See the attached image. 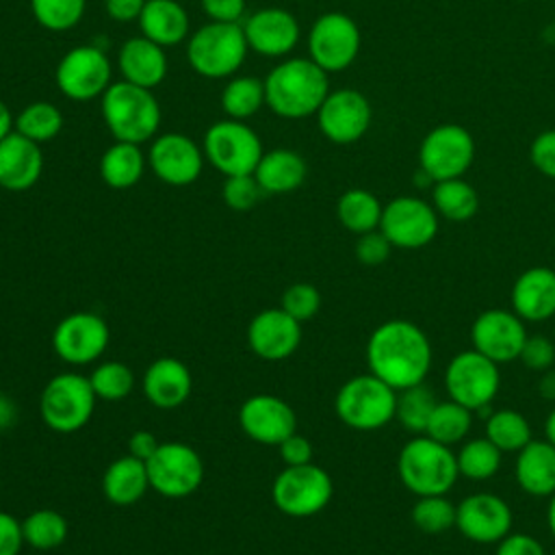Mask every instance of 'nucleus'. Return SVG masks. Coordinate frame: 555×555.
<instances>
[{
  "label": "nucleus",
  "instance_id": "obj_32",
  "mask_svg": "<svg viewBox=\"0 0 555 555\" xmlns=\"http://www.w3.org/2000/svg\"><path fill=\"white\" fill-rule=\"evenodd\" d=\"M145 171V156L141 145L115 141L108 145L100 158V178L111 189H130L134 186Z\"/></svg>",
  "mask_w": 555,
  "mask_h": 555
},
{
  "label": "nucleus",
  "instance_id": "obj_42",
  "mask_svg": "<svg viewBox=\"0 0 555 555\" xmlns=\"http://www.w3.org/2000/svg\"><path fill=\"white\" fill-rule=\"evenodd\" d=\"M455 509L457 503H453L447 494L416 496L410 509V518L421 533L440 535L455 527Z\"/></svg>",
  "mask_w": 555,
  "mask_h": 555
},
{
  "label": "nucleus",
  "instance_id": "obj_26",
  "mask_svg": "<svg viewBox=\"0 0 555 555\" xmlns=\"http://www.w3.org/2000/svg\"><path fill=\"white\" fill-rule=\"evenodd\" d=\"M141 390L145 399L160 410H173L180 408L191 390H193V377L189 366L171 356L156 358L143 373Z\"/></svg>",
  "mask_w": 555,
  "mask_h": 555
},
{
  "label": "nucleus",
  "instance_id": "obj_18",
  "mask_svg": "<svg viewBox=\"0 0 555 555\" xmlns=\"http://www.w3.org/2000/svg\"><path fill=\"white\" fill-rule=\"evenodd\" d=\"M373 119L371 104L358 89L330 91L317 111V124L323 137L336 145L360 141Z\"/></svg>",
  "mask_w": 555,
  "mask_h": 555
},
{
  "label": "nucleus",
  "instance_id": "obj_24",
  "mask_svg": "<svg viewBox=\"0 0 555 555\" xmlns=\"http://www.w3.org/2000/svg\"><path fill=\"white\" fill-rule=\"evenodd\" d=\"M43 173L41 145L20 132H9L0 141V186L11 193L33 189Z\"/></svg>",
  "mask_w": 555,
  "mask_h": 555
},
{
  "label": "nucleus",
  "instance_id": "obj_51",
  "mask_svg": "<svg viewBox=\"0 0 555 555\" xmlns=\"http://www.w3.org/2000/svg\"><path fill=\"white\" fill-rule=\"evenodd\" d=\"M494 555H546L542 542L529 533H507L496 542Z\"/></svg>",
  "mask_w": 555,
  "mask_h": 555
},
{
  "label": "nucleus",
  "instance_id": "obj_37",
  "mask_svg": "<svg viewBox=\"0 0 555 555\" xmlns=\"http://www.w3.org/2000/svg\"><path fill=\"white\" fill-rule=\"evenodd\" d=\"M470 427H473V410L451 399H444L436 403L429 416V423L425 427V436L447 447H453V444H462L468 438Z\"/></svg>",
  "mask_w": 555,
  "mask_h": 555
},
{
  "label": "nucleus",
  "instance_id": "obj_9",
  "mask_svg": "<svg viewBox=\"0 0 555 555\" xmlns=\"http://www.w3.org/2000/svg\"><path fill=\"white\" fill-rule=\"evenodd\" d=\"M444 392L451 401L479 412L490 408L501 388L499 364L479 351L464 349L455 353L442 375Z\"/></svg>",
  "mask_w": 555,
  "mask_h": 555
},
{
  "label": "nucleus",
  "instance_id": "obj_49",
  "mask_svg": "<svg viewBox=\"0 0 555 555\" xmlns=\"http://www.w3.org/2000/svg\"><path fill=\"white\" fill-rule=\"evenodd\" d=\"M529 160L542 176L555 180V128L535 134L529 145Z\"/></svg>",
  "mask_w": 555,
  "mask_h": 555
},
{
  "label": "nucleus",
  "instance_id": "obj_14",
  "mask_svg": "<svg viewBox=\"0 0 555 555\" xmlns=\"http://www.w3.org/2000/svg\"><path fill=\"white\" fill-rule=\"evenodd\" d=\"M360 28L347 13L327 11L314 20L308 33V52L323 72L347 69L360 52Z\"/></svg>",
  "mask_w": 555,
  "mask_h": 555
},
{
  "label": "nucleus",
  "instance_id": "obj_19",
  "mask_svg": "<svg viewBox=\"0 0 555 555\" xmlns=\"http://www.w3.org/2000/svg\"><path fill=\"white\" fill-rule=\"evenodd\" d=\"M512 525L509 503L494 492H475L457 503L455 529L470 542L496 544L512 533Z\"/></svg>",
  "mask_w": 555,
  "mask_h": 555
},
{
  "label": "nucleus",
  "instance_id": "obj_52",
  "mask_svg": "<svg viewBox=\"0 0 555 555\" xmlns=\"http://www.w3.org/2000/svg\"><path fill=\"white\" fill-rule=\"evenodd\" d=\"M24 546L22 520L0 509V555H20Z\"/></svg>",
  "mask_w": 555,
  "mask_h": 555
},
{
  "label": "nucleus",
  "instance_id": "obj_56",
  "mask_svg": "<svg viewBox=\"0 0 555 555\" xmlns=\"http://www.w3.org/2000/svg\"><path fill=\"white\" fill-rule=\"evenodd\" d=\"M17 421V405L11 397L0 392V429L13 427Z\"/></svg>",
  "mask_w": 555,
  "mask_h": 555
},
{
  "label": "nucleus",
  "instance_id": "obj_47",
  "mask_svg": "<svg viewBox=\"0 0 555 555\" xmlns=\"http://www.w3.org/2000/svg\"><path fill=\"white\" fill-rule=\"evenodd\" d=\"M529 371L533 373H544L551 366H555V345L551 338H546L544 334H529L520 358H518Z\"/></svg>",
  "mask_w": 555,
  "mask_h": 555
},
{
  "label": "nucleus",
  "instance_id": "obj_48",
  "mask_svg": "<svg viewBox=\"0 0 555 555\" xmlns=\"http://www.w3.org/2000/svg\"><path fill=\"white\" fill-rule=\"evenodd\" d=\"M356 258L360 264H366V267H377L382 262H386L390 258V251H392V245L390 241L377 230H371V232H364L358 236L356 241Z\"/></svg>",
  "mask_w": 555,
  "mask_h": 555
},
{
  "label": "nucleus",
  "instance_id": "obj_59",
  "mask_svg": "<svg viewBox=\"0 0 555 555\" xmlns=\"http://www.w3.org/2000/svg\"><path fill=\"white\" fill-rule=\"evenodd\" d=\"M544 438L555 447V408L546 414V421H544Z\"/></svg>",
  "mask_w": 555,
  "mask_h": 555
},
{
  "label": "nucleus",
  "instance_id": "obj_12",
  "mask_svg": "<svg viewBox=\"0 0 555 555\" xmlns=\"http://www.w3.org/2000/svg\"><path fill=\"white\" fill-rule=\"evenodd\" d=\"M145 466L150 488L165 499L191 496L204 479V462L199 453L180 440L160 442Z\"/></svg>",
  "mask_w": 555,
  "mask_h": 555
},
{
  "label": "nucleus",
  "instance_id": "obj_5",
  "mask_svg": "<svg viewBox=\"0 0 555 555\" xmlns=\"http://www.w3.org/2000/svg\"><path fill=\"white\" fill-rule=\"evenodd\" d=\"M247 39L243 24L208 22L186 39V61L191 69L204 78L232 76L247 56Z\"/></svg>",
  "mask_w": 555,
  "mask_h": 555
},
{
  "label": "nucleus",
  "instance_id": "obj_41",
  "mask_svg": "<svg viewBox=\"0 0 555 555\" xmlns=\"http://www.w3.org/2000/svg\"><path fill=\"white\" fill-rule=\"evenodd\" d=\"M69 527L56 509H35L22 520L24 544L35 551H52L67 540Z\"/></svg>",
  "mask_w": 555,
  "mask_h": 555
},
{
  "label": "nucleus",
  "instance_id": "obj_23",
  "mask_svg": "<svg viewBox=\"0 0 555 555\" xmlns=\"http://www.w3.org/2000/svg\"><path fill=\"white\" fill-rule=\"evenodd\" d=\"M243 33L249 50L260 56L278 59L286 56L299 41L297 17L280 7H267L254 11L243 22Z\"/></svg>",
  "mask_w": 555,
  "mask_h": 555
},
{
  "label": "nucleus",
  "instance_id": "obj_6",
  "mask_svg": "<svg viewBox=\"0 0 555 555\" xmlns=\"http://www.w3.org/2000/svg\"><path fill=\"white\" fill-rule=\"evenodd\" d=\"M336 416L356 431H377L395 421L397 390L373 373L347 379L334 399Z\"/></svg>",
  "mask_w": 555,
  "mask_h": 555
},
{
  "label": "nucleus",
  "instance_id": "obj_53",
  "mask_svg": "<svg viewBox=\"0 0 555 555\" xmlns=\"http://www.w3.org/2000/svg\"><path fill=\"white\" fill-rule=\"evenodd\" d=\"M202 11L210 22L238 24L245 13V0H199Z\"/></svg>",
  "mask_w": 555,
  "mask_h": 555
},
{
  "label": "nucleus",
  "instance_id": "obj_39",
  "mask_svg": "<svg viewBox=\"0 0 555 555\" xmlns=\"http://www.w3.org/2000/svg\"><path fill=\"white\" fill-rule=\"evenodd\" d=\"M438 401L440 399L434 395V390L425 382L410 386L405 390H399L395 421H399V425L412 436L425 434V427Z\"/></svg>",
  "mask_w": 555,
  "mask_h": 555
},
{
  "label": "nucleus",
  "instance_id": "obj_57",
  "mask_svg": "<svg viewBox=\"0 0 555 555\" xmlns=\"http://www.w3.org/2000/svg\"><path fill=\"white\" fill-rule=\"evenodd\" d=\"M538 395H540L542 399L555 403V366H551L548 371L540 373V379H538Z\"/></svg>",
  "mask_w": 555,
  "mask_h": 555
},
{
  "label": "nucleus",
  "instance_id": "obj_7",
  "mask_svg": "<svg viewBox=\"0 0 555 555\" xmlns=\"http://www.w3.org/2000/svg\"><path fill=\"white\" fill-rule=\"evenodd\" d=\"M95 399L89 377L78 373H59L41 390L39 414L52 431L74 434L91 421Z\"/></svg>",
  "mask_w": 555,
  "mask_h": 555
},
{
  "label": "nucleus",
  "instance_id": "obj_20",
  "mask_svg": "<svg viewBox=\"0 0 555 555\" xmlns=\"http://www.w3.org/2000/svg\"><path fill=\"white\" fill-rule=\"evenodd\" d=\"M204 150L182 132H165L152 139L147 165L169 186H189L202 176Z\"/></svg>",
  "mask_w": 555,
  "mask_h": 555
},
{
  "label": "nucleus",
  "instance_id": "obj_21",
  "mask_svg": "<svg viewBox=\"0 0 555 555\" xmlns=\"http://www.w3.org/2000/svg\"><path fill=\"white\" fill-rule=\"evenodd\" d=\"M238 425L254 442L278 447L297 431V416L282 397L258 392L241 403Z\"/></svg>",
  "mask_w": 555,
  "mask_h": 555
},
{
  "label": "nucleus",
  "instance_id": "obj_27",
  "mask_svg": "<svg viewBox=\"0 0 555 555\" xmlns=\"http://www.w3.org/2000/svg\"><path fill=\"white\" fill-rule=\"evenodd\" d=\"M117 67L121 80H128L145 89H154L167 76V56L163 46L139 35L121 43L117 52Z\"/></svg>",
  "mask_w": 555,
  "mask_h": 555
},
{
  "label": "nucleus",
  "instance_id": "obj_28",
  "mask_svg": "<svg viewBox=\"0 0 555 555\" xmlns=\"http://www.w3.org/2000/svg\"><path fill=\"white\" fill-rule=\"evenodd\" d=\"M514 477L529 496L548 499L555 492V447L546 438H533L516 453Z\"/></svg>",
  "mask_w": 555,
  "mask_h": 555
},
{
  "label": "nucleus",
  "instance_id": "obj_25",
  "mask_svg": "<svg viewBox=\"0 0 555 555\" xmlns=\"http://www.w3.org/2000/svg\"><path fill=\"white\" fill-rule=\"evenodd\" d=\"M509 304L525 323L548 321L555 314V269H525L512 284Z\"/></svg>",
  "mask_w": 555,
  "mask_h": 555
},
{
  "label": "nucleus",
  "instance_id": "obj_11",
  "mask_svg": "<svg viewBox=\"0 0 555 555\" xmlns=\"http://www.w3.org/2000/svg\"><path fill=\"white\" fill-rule=\"evenodd\" d=\"M475 160V139L460 124L431 128L418 147V169L431 182L462 178Z\"/></svg>",
  "mask_w": 555,
  "mask_h": 555
},
{
  "label": "nucleus",
  "instance_id": "obj_4",
  "mask_svg": "<svg viewBox=\"0 0 555 555\" xmlns=\"http://www.w3.org/2000/svg\"><path fill=\"white\" fill-rule=\"evenodd\" d=\"M100 100L102 119L115 141L141 145L156 137L160 126V104L152 89L117 80L108 85Z\"/></svg>",
  "mask_w": 555,
  "mask_h": 555
},
{
  "label": "nucleus",
  "instance_id": "obj_58",
  "mask_svg": "<svg viewBox=\"0 0 555 555\" xmlns=\"http://www.w3.org/2000/svg\"><path fill=\"white\" fill-rule=\"evenodd\" d=\"M13 126H15V117L9 108V104H4V100H0V141L13 132Z\"/></svg>",
  "mask_w": 555,
  "mask_h": 555
},
{
  "label": "nucleus",
  "instance_id": "obj_16",
  "mask_svg": "<svg viewBox=\"0 0 555 555\" xmlns=\"http://www.w3.org/2000/svg\"><path fill=\"white\" fill-rule=\"evenodd\" d=\"M108 323L95 312H72L63 317L52 332L54 353L74 366L93 364L108 347Z\"/></svg>",
  "mask_w": 555,
  "mask_h": 555
},
{
  "label": "nucleus",
  "instance_id": "obj_43",
  "mask_svg": "<svg viewBox=\"0 0 555 555\" xmlns=\"http://www.w3.org/2000/svg\"><path fill=\"white\" fill-rule=\"evenodd\" d=\"M87 377L95 397L102 401H121L134 388L132 369L119 360H104L95 364Z\"/></svg>",
  "mask_w": 555,
  "mask_h": 555
},
{
  "label": "nucleus",
  "instance_id": "obj_61",
  "mask_svg": "<svg viewBox=\"0 0 555 555\" xmlns=\"http://www.w3.org/2000/svg\"><path fill=\"white\" fill-rule=\"evenodd\" d=\"M551 555H555V553H551Z\"/></svg>",
  "mask_w": 555,
  "mask_h": 555
},
{
  "label": "nucleus",
  "instance_id": "obj_8",
  "mask_svg": "<svg viewBox=\"0 0 555 555\" xmlns=\"http://www.w3.org/2000/svg\"><path fill=\"white\" fill-rule=\"evenodd\" d=\"M334 494L332 477L314 462L284 466L271 486L273 505L291 518H310L327 507Z\"/></svg>",
  "mask_w": 555,
  "mask_h": 555
},
{
  "label": "nucleus",
  "instance_id": "obj_55",
  "mask_svg": "<svg viewBox=\"0 0 555 555\" xmlns=\"http://www.w3.org/2000/svg\"><path fill=\"white\" fill-rule=\"evenodd\" d=\"M158 447H160V442H158L156 436H154L152 431H147V429H137V431L128 438V453L134 455L137 460H143V462H147V460L156 453Z\"/></svg>",
  "mask_w": 555,
  "mask_h": 555
},
{
  "label": "nucleus",
  "instance_id": "obj_29",
  "mask_svg": "<svg viewBox=\"0 0 555 555\" xmlns=\"http://www.w3.org/2000/svg\"><path fill=\"white\" fill-rule=\"evenodd\" d=\"M308 165L304 156L288 147H275L260 156L254 178L258 180L262 193L284 195L299 189L306 180Z\"/></svg>",
  "mask_w": 555,
  "mask_h": 555
},
{
  "label": "nucleus",
  "instance_id": "obj_54",
  "mask_svg": "<svg viewBox=\"0 0 555 555\" xmlns=\"http://www.w3.org/2000/svg\"><path fill=\"white\" fill-rule=\"evenodd\" d=\"M145 2L147 0H104V9L113 22L128 24L139 20Z\"/></svg>",
  "mask_w": 555,
  "mask_h": 555
},
{
  "label": "nucleus",
  "instance_id": "obj_22",
  "mask_svg": "<svg viewBox=\"0 0 555 555\" xmlns=\"http://www.w3.org/2000/svg\"><path fill=\"white\" fill-rule=\"evenodd\" d=\"M301 343V323L282 308L258 312L247 325L249 349L267 362L286 360Z\"/></svg>",
  "mask_w": 555,
  "mask_h": 555
},
{
  "label": "nucleus",
  "instance_id": "obj_60",
  "mask_svg": "<svg viewBox=\"0 0 555 555\" xmlns=\"http://www.w3.org/2000/svg\"><path fill=\"white\" fill-rule=\"evenodd\" d=\"M546 527H548L551 535L555 538V492L548 496V505H546Z\"/></svg>",
  "mask_w": 555,
  "mask_h": 555
},
{
  "label": "nucleus",
  "instance_id": "obj_2",
  "mask_svg": "<svg viewBox=\"0 0 555 555\" xmlns=\"http://www.w3.org/2000/svg\"><path fill=\"white\" fill-rule=\"evenodd\" d=\"M327 93V72H323L312 59H286L278 63L264 78L267 106L284 119L317 115Z\"/></svg>",
  "mask_w": 555,
  "mask_h": 555
},
{
  "label": "nucleus",
  "instance_id": "obj_30",
  "mask_svg": "<svg viewBox=\"0 0 555 555\" xmlns=\"http://www.w3.org/2000/svg\"><path fill=\"white\" fill-rule=\"evenodd\" d=\"M137 22L141 35L163 48L189 39V13L178 0H147Z\"/></svg>",
  "mask_w": 555,
  "mask_h": 555
},
{
  "label": "nucleus",
  "instance_id": "obj_33",
  "mask_svg": "<svg viewBox=\"0 0 555 555\" xmlns=\"http://www.w3.org/2000/svg\"><path fill=\"white\" fill-rule=\"evenodd\" d=\"M431 206L436 208L438 217L462 223L475 217L479 208V195L473 184L464 178H451L434 182L431 186Z\"/></svg>",
  "mask_w": 555,
  "mask_h": 555
},
{
  "label": "nucleus",
  "instance_id": "obj_36",
  "mask_svg": "<svg viewBox=\"0 0 555 555\" xmlns=\"http://www.w3.org/2000/svg\"><path fill=\"white\" fill-rule=\"evenodd\" d=\"M460 477L470 481H486L492 479L503 462V451L492 444L486 436L483 438H466L460 449L455 451Z\"/></svg>",
  "mask_w": 555,
  "mask_h": 555
},
{
  "label": "nucleus",
  "instance_id": "obj_38",
  "mask_svg": "<svg viewBox=\"0 0 555 555\" xmlns=\"http://www.w3.org/2000/svg\"><path fill=\"white\" fill-rule=\"evenodd\" d=\"M267 104L264 80L254 76H234L221 89V108L230 119H247Z\"/></svg>",
  "mask_w": 555,
  "mask_h": 555
},
{
  "label": "nucleus",
  "instance_id": "obj_3",
  "mask_svg": "<svg viewBox=\"0 0 555 555\" xmlns=\"http://www.w3.org/2000/svg\"><path fill=\"white\" fill-rule=\"evenodd\" d=\"M397 475L414 496L449 494L460 479L455 451L425 434L412 436L397 455Z\"/></svg>",
  "mask_w": 555,
  "mask_h": 555
},
{
  "label": "nucleus",
  "instance_id": "obj_45",
  "mask_svg": "<svg viewBox=\"0 0 555 555\" xmlns=\"http://www.w3.org/2000/svg\"><path fill=\"white\" fill-rule=\"evenodd\" d=\"M280 308L299 323H306L321 310V293L310 282H295L282 293Z\"/></svg>",
  "mask_w": 555,
  "mask_h": 555
},
{
  "label": "nucleus",
  "instance_id": "obj_10",
  "mask_svg": "<svg viewBox=\"0 0 555 555\" xmlns=\"http://www.w3.org/2000/svg\"><path fill=\"white\" fill-rule=\"evenodd\" d=\"M204 158L225 178L254 173L260 156L264 154L262 141L245 121L221 119L215 121L202 141Z\"/></svg>",
  "mask_w": 555,
  "mask_h": 555
},
{
  "label": "nucleus",
  "instance_id": "obj_1",
  "mask_svg": "<svg viewBox=\"0 0 555 555\" xmlns=\"http://www.w3.org/2000/svg\"><path fill=\"white\" fill-rule=\"evenodd\" d=\"M364 353L369 373L397 392L423 384L434 362L429 336L410 319H388L379 323L371 332Z\"/></svg>",
  "mask_w": 555,
  "mask_h": 555
},
{
  "label": "nucleus",
  "instance_id": "obj_15",
  "mask_svg": "<svg viewBox=\"0 0 555 555\" xmlns=\"http://www.w3.org/2000/svg\"><path fill=\"white\" fill-rule=\"evenodd\" d=\"M438 212L431 202L416 195H399L384 204L379 232L399 249H421L438 234Z\"/></svg>",
  "mask_w": 555,
  "mask_h": 555
},
{
  "label": "nucleus",
  "instance_id": "obj_35",
  "mask_svg": "<svg viewBox=\"0 0 555 555\" xmlns=\"http://www.w3.org/2000/svg\"><path fill=\"white\" fill-rule=\"evenodd\" d=\"M486 438L503 453H518L525 444L533 440V431L525 414L512 408H501L488 414Z\"/></svg>",
  "mask_w": 555,
  "mask_h": 555
},
{
  "label": "nucleus",
  "instance_id": "obj_44",
  "mask_svg": "<svg viewBox=\"0 0 555 555\" xmlns=\"http://www.w3.org/2000/svg\"><path fill=\"white\" fill-rule=\"evenodd\" d=\"M87 0H30L33 17L52 33L74 28L85 15Z\"/></svg>",
  "mask_w": 555,
  "mask_h": 555
},
{
  "label": "nucleus",
  "instance_id": "obj_40",
  "mask_svg": "<svg viewBox=\"0 0 555 555\" xmlns=\"http://www.w3.org/2000/svg\"><path fill=\"white\" fill-rule=\"evenodd\" d=\"M63 128V113L56 104L52 102H30L28 106H24L17 117H15V126L13 130L24 134L26 139L35 141V143H48L52 141Z\"/></svg>",
  "mask_w": 555,
  "mask_h": 555
},
{
  "label": "nucleus",
  "instance_id": "obj_13",
  "mask_svg": "<svg viewBox=\"0 0 555 555\" xmlns=\"http://www.w3.org/2000/svg\"><path fill=\"white\" fill-rule=\"evenodd\" d=\"M113 76L111 61L95 43H82L63 54L54 69L59 91L76 102H89L102 98Z\"/></svg>",
  "mask_w": 555,
  "mask_h": 555
},
{
  "label": "nucleus",
  "instance_id": "obj_46",
  "mask_svg": "<svg viewBox=\"0 0 555 555\" xmlns=\"http://www.w3.org/2000/svg\"><path fill=\"white\" fill-rule=\"evenodd\" d=\"M221 195H223V202H225L228 208L245 212V210H251L258 204V199L262 195V189H260L258 180L254 178V173L230 176L223 182Z\"/></svg>",
  "mask_w": 555,
  "mask_h": 555
},
{
  "label": "nucleus",
  "instance_id": "obj_31",
  "mask_svg": "<svg viewBox=\"0 0 555 555\" xmlns=\"http://www.w3.org/2000/svg\"><path fill=\"white\" fill-rule=\"evenodd\" d=\"M150 490L147 466L143 460L126 453L113 460L102 475V492L108 503L126 507L134 505Z\"/></svg>",
  "mask_w": 555,
  "mask_h": 555
},
{
  "label": "nucleus",
  "instance_id": "obj_50",
  "mask_svg": "<svg viewBox=\"0 0 555 555\" xmlns=\"http://www.w3.org/2000/svg\"><path fill=\"white\" fill-rule=\"evenodd\" d=\"M278 451H280V457L284 462V466H299V464H308L312 462V455H314V449H312V442L301 436V434H291L286 440H282L278 444Z\"/></svg>",
  "mask_w": 555,
  "mask_h": 555
},
{
  "label": "nucleus",
  "instance_id": "obj_34",
  "mask_svg": "<svg viewBox=\"0 0 555 555\" xmlns=\"http://www.w3.org/2000/svg\"><path fill=\"white\" fill-rule=\"evenodd\" d=\"M382 202L366 189H347L336 202V217L340 225L353 234H364L379 228Z\"/></svg>",
  "mask_w": 555,
  "mask_h": 555
},
{
  "label": "nucleus",
  "instance_id": "obj_17",
  "mask_svg": "<svg viewBox=\"0 0 555 555\" xmlns=\"http://www.w3.org/2000/svg\"><path fill=\"white\" fill-rule=\"evenodd\" d=\"M527 336L525 321L512 308H488L479 312L470 325L473 349L499 366L520 358Z\"/></svg>",
  "mask_w": 555,
  "mask_h": 555
}]
</instances>
